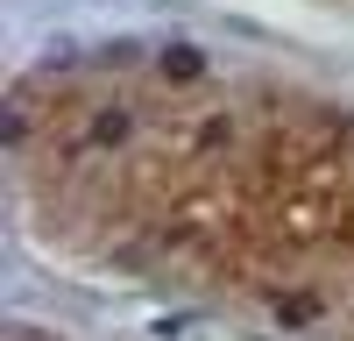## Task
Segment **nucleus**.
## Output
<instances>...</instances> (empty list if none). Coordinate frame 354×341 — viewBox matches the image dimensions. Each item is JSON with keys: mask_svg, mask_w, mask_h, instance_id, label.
Returning <instances> with one entry per match:
<instances>
[{"mask_svg": "<svg viewBox=\"0 0 354 341\" xmlns=\"http://www.w3.org/2000/svg\"><path fill=\"white\" fill-rule=\"evenodd\" d=\"M205 71V57L192 50V43H177V50H163V78H198Z\"/></svg>", "mask_w": 354, "mask_h": 341, "instance_id": "1", "label": "nucleus"}, {"mask_svg": "<svg viewBox=\"0 0 354 341\" xmlns=\"http://www.w3.org/2000/svg\"><path fill=\"white\" fill-rule=\"evenodd\" d=\"M128 135V114L121 107H113V114H100V121H93V142H121Z\"/></svg>", "mask_w": 354, "mask_h": 341, "instance_id": "2", "label": "nucleus"}]
</instances>
